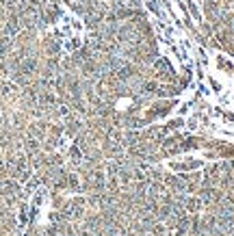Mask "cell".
I'll list each match as a JSON object with an SVG mask.
<instances>
[{
	"label": "cell",
	"instance_id": "obj_1",
	"mask_svg": "<svg viewBox=\"0 0 234 236\" xmlns=\"http://www.w3.org/2000/svg\"><path fill=\"white\" fill-rule=\"evenodd\" d=\"M152 232H154V236H163V234H165V230H163V225H156V227H154Z\"/></svg>",
	"mask_w": 234,
	"mask_h": 236
}]
</instances>
